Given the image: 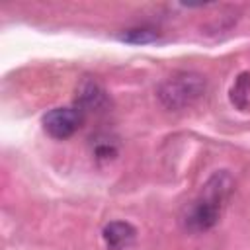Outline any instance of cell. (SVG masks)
<instances>
[{
    "label": "cell",
    "instance_id": "3957f363",
    "mask_svg": "<svg viewBox=\"0 0 250 250\" xmlns=\"http://www.w3.org/2000/svg\"><path fill=\"white\" fill-rule=\"evenodd\" d=\"M84 121V113L78 107H53L43 115V129L49 137L64 141L72 137Z\"/></svg>",
    "mask_w": 250,
    "mask_h": 250
},
{
    "label": "cell",
    "instance_id": "8992f818",
    "mask_svg": "<svg viewBox=\"0 0 250 250\" xmlns=\"http://www.w3.org/2000/svg\"><path fill=\"white\" fill-rule=\"evenodd\" d=\"M229 100L238 111H250V70H244L234 78L229 90Z\"/></svg>",
    "mask_w": 250,
    "mask_h": 250
},
{
    "label": "cell",
    "instance_id": "277c9868",
    "mask_svg": "<svg viewBox=\"0 0 250 250\" xmlns=\"http://www.w3.org/2000/svg\"><path fill=\"white\" fill-rule=\"evenodd\" d=\"M137 238V229L127 221H111L102 230V240L107 250H127Z\"/></svg>",
    "mask_w": 250,
    "mask_h": 250
},
{
    "label": "cell",
    "instance_id": "5b68a950",
    "mask_svg": "<svg viewBox=\"0 0 250 250\" xmlns=\"http://www.w3.org/2000/svg\"><path fill=\"white\" fill-rule=\"evenodd\" d=\"M105 104H107V94L98 82L86 80V82L80 84V88L76 92V107L82 113L94 111V109H102Z\"/></svg>",
    "mask_w": 250,
    "mask_h": 250
},
{
    "label": "cell",
    "instance_id": "7a4b0ae2",
    "mask_svg": "<svg viewBox=\"0 0 250 250\" xmlns=\"http://www.w3.org/2000/svg\"><path fill=\"white\" fill-rule=\"evenodd\" d=\"M205 78L197 72H176L158 86V100L168 109H184L193 105L205 94Z\"/></svg>",
    "mask_w": 250,
    "mask_h": 250
},
{
    "label": "cell",
    "instance_id": "6da1fadb",
    "mask_svg": "<svg viewBox=\"0 0 250 250\" xmlns=\"http://www.w3.org/2000/svg\"><path fill=\"white\" fill-rule=\"evenodd\" d=\"M230 191H232V178L227 172H215L205 182L197 197L184 207L180 217L184 230L193 234L211 230L219 223Z\"/></svg>",
    "mask_w": 250,
    "mask_h": 250
},
{
    "label": "cell",
    "instance_id": "52a82bcc",
    "mask_svg": "<svg viewBox=\"0 0 250 250\" xmlns=\"http://www.w3.org/2000/svg\"><path fill=\"white\" fill-rule=\"evenodd\" d=\"M92 152H94V158L100 160V162H109L117 156L119 148H117V143L113 139H96L92 143Z\"/></svg>",
    "mask_w": 250,
    "mask_h": 250
},
{
    "label": "cell",
    "instance_id": "ba28073f",
    "mask_svg": "<svg viewBox=\"0 0 250 250\" xmlns=\"http://www.w3.org/2000/svg\"><path fill=\"white\" fill-rule=\"evenodd\" d=\"M119 39L127 43H152L158 39V31L152 27H131L125 29V33H121Z\"/></svg>",
    "mask_w": 250,
    "mask_h": 250
}]
</instances>
